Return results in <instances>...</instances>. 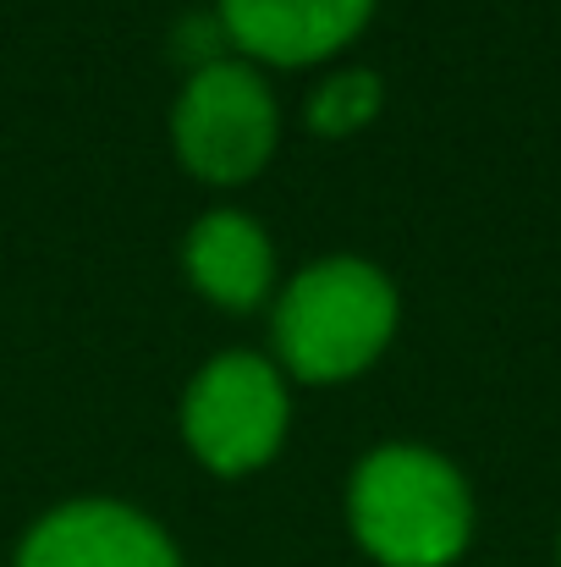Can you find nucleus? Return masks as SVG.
<instances>
[{
  "label": "nucleus",
  "instance_id": "4",
  "mask_svg": "<svg viewBox=\"0 0 561 567\" xmlns=\"http://www.w3.org/2000/svg\"><path fill=\"white\" fill-rule=\"evenodd\" d=\"M172 133L187 172H198L204 183H242L276 150V100L253 66L209 61L183 89Z\"/></svg>",
  "mask_w": 561,
  "mask_h": 567
},
{
  "label": "nucleus",
  "instance_id": "1",
  "mask_svg": "<svg viewBox=\"0 0 561 567\" xmlns=\"http://www.w3.org/2000/svg\"><path fill=\"white\" fill-rule=\"evenodd\" d=\"M353 535L385 567H446L474 529L463 474L424 446H380L353 474Z\"/></svg>",
  "mask_w": 561,
  "mask_h": 567
},
{
  "label": "nucleus",
  "instance_id": "2",
  "mask_svg": "<svg viewBox=\"0 0 561 567\" xmlns=\"http://www.w3.org/2000/svg\"><path fill=\"white\" fill-rule=\"evenodd\" d=\"M391 331L396 292L364 259H320L276 303V348L303 380H347L370 370Z\"/></svg>",
  "mask_w": 561,
  "mask_h": 567
},
{
  "label": "nucleus",
  "instance_id": "6",
  "mask_svg": "<svg viewBox=\"0 0 561 567\" xmlns=\"http://www.w3.org/2000/svg\"><path fill=\"white\" fill-rule=\"evenodd\" d=\"M370 11L374 0H220L226 33L276 66H303L342 50Z\"/></svg>",
  "mask_w": 561,
  "mask_h": 567
},
{
  "label": "nucleus",
  "instance_id": "7",
  "mask_svg": "<svg viewBox=\"0 0 561 567\" xmlns=\"http://www.w3.org/2000/svg\"><path fill=\"white\" fill-rule=\"evenodd\" d=\"M270 270H276L270 237L242 209H209L187 231V276L198 281L204 298L226 309H253L270 287Z\"/></svg>",
  "mask_w": 561,
  "mask_h": 567
},
{
  "label": "nucleus",
  "instance_id": "5",
  "mask_svg": "<svg viewBox=\"0 0 561 567\" xmlns=\"http://www.w3.org/2000/svg\"><path fill=\"white\" fill-rule=\"evenodd\" d=\"M17 567H183L177 546L133 507L72 502L39 518L17 551Z\"/></svg>",
  "mask_w": 561,
  "mask_h": 567
},
{
  "label": "nucleus",
  "instance_id": "8",
  "mask_svg": "<svg viewBox=\"0 0 561 567\" xmlns=\"http://www.w3.org/2000/svg\"><path fill=\"white\" fill-rule=\"evenodd\" d=\"M380 111V78L374 72H336L331 83H320V94L309 100V122L325 138H347L359 133Z\"/></svg>",
  "mask_w": 561,
  "mask_h": 567
},
{
  "label": "nucleus",
  "instance_id": "3",
  "mask_svg": "<svg viewBox=\"0 0 561 567\" xmlns=\"http://www.w3.org/2000/svg\"><path fill=\"white\" fill-rule=\"evenodd\" d=\"M183 430L204 468L248 474L287 435V385L259 353H220L187 385Z\"/></svg>",
  "mask_w": 561,
  "mask_h": 567
}]
</instances>
